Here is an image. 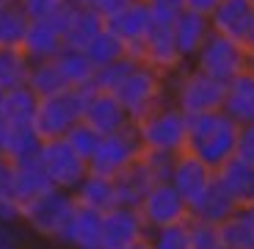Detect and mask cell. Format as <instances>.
<instances>
[{
	"label": "cell",
	"mask_w": 254,
	"mask_h": 249,
	"mask_svg": "<svg viewBox=\"0 0 254 249\" xmlns=\"http://www.w3.org/2000/svg\"><path fill=\"white\" fill-rule=\"evenodd\" d=\"M11 227L14 224H0V249H19V238Z\"/></svg>",
	"instance_id": "cell-44"
},
{
	"label": "cell",
	"mask_w": 254,
	"mask_h": 249,
	"mask_svg": "<svg viewBox=\"0 0 254 249\" xmlns=\"http://www.w3.org/2000/svg\"><path fill=\"white\" fill-rule=\"evenodd\" d=\"M11 161L0 155V197H11Z\"/></svg>",
	"instance_id": "cell-43"
},
{
	"label": "cell",
	"mask_w": 254,
	"mask_h": 249,
	"mask_svg": "<svg viewBox=\"0 0 254 249\" xmlns=\"http://www.w3.org/2000/svg\"><path fill=\"white\" fill-rule=\"evenodd\" d=\"M138 61L155 67V70L163 72V75H174V72L185 64L183 56L177 53L174 25H166V22H152V25H149V31H146V36H144V42H141Z\"/></svg>",
	"instance_id": "cell-13"
},
{
	"label": "cell",
	"mask_w": 254,
	"mask_h": 249,
	"mask_svg": "<svg viewBox=\"0 0 254 249\" xmlns=\"http://www.w3.org/2000/svg\"><path fill=\"white\" fill-rule=\"evenodd\" d=\"M224 94H227V86L204 75L193 64H183L174 75H169V100L188 116L221 111Z\"/></svg>",
	"instance_id": "cell-2"
},
{
	"label": "cell",
	"mask_w": 254,
	"mask_h": 249,
	"mask_svg": "<svg viewBox=\"0 0 254 249\" xmlns=\"http://www.w3.org/2000/svg\"><path fill=\"white\" fill-rule=\"evenodd\" d=\"M149 14H152V22H166V25H174V19L185 11L183 0H146Z\"/></svg>",
	"instance_id": "cell-39"
},
{
	"label": "cell",
	"mask_w": 254,
	"mask_h": 249,
	"mask_svg": "<svg viewBox=\"0 0 254 249\" xmlns=\"http://www.w3.org/2000/svg\"><path fill=\"white\" fill-rule=\"evenodd\" d=\"M39 97L28 86L0 91V119L6 125H33Z\"/></svg>",
	"instance_id": "cell-28"
},
{
	"label": "cell",
	"mask_w": 254,
	"mask_h": 249,
	"mask_svg": "<svg viewBox=\"0 0 254 249\" xmlns=\"http://www.w3.org/2000/svg\"><path fill=\"white\" fill-rule=\"evenodd\" d=\"M133 64H135V58L125 56V58H119V61H114V64H108V67H100V70H97V75H94L91 89L111 91V94H114L116 86H119V83L127 78V72L133 70Z\"/></svg>",
	"instance_id": "cell-36"
},
{
	"label": "cell",
	"mask_w": 254,
	"mask_h": 249,
	"mask_svg": "<svg viewBox=\"0 0 254 249\" xmlns=\"http://www.w3.org/2000/svg\"><path fill=\"white\" fill-rule=\"evenodd\" d=\"M252 17H254V0H221L210 14V25H213V33L243 42Z\"/></svg>",
	"instance_id": "cell-21"
},
{
	"label": "cell",
	"mask_w": 254,
	"mask_h": 249,
	"mask_svg": "<svg viewBox=\"0 0 254 249\" xmlns=\"http://www.w3.org/2000/svg\"><path fill=\"white\" fill-rule=\"evenodd\" d=\"M61 70L64 81L69 89H91L94 83V75H97V67L89 61V56L83 50H75V47H64L56 58H53Z\"/></svg>",
	"instance_id": "cell-26"
},
{
	"label": "cell",
	"mask_w": 254,
	"mask_h": 249,
	"mask_svg": "<svg viewBox=\"0 0 254 249\" xmlns=\"http://www.w3.org/2000/svg\"><path fill=\"white\" fill-rule=\"evenodd\" d=\"M238 155L254 164V122H246L238 128Z\"/></svg>",
	"instance_id": "cell-40"
},
{
	"label": "cell",
	"mask_w": 254,
	"mask_h": 249,
	"mask_svg": "<svg viewBox=\"0 0 254 249\" xmlns=\"http://www.w3.org/2000/svg\"><path fill=\"white\" fill-rule=\"evenodd\" d=\"M213 36V25L210 17L196 11H183L174 19V42H177V53L183 56L185 64H190L196 53L204 47V42Z\"/></svg>",
	"instance_id": "cell-20"
},
{
	"label": "cell",
	"mask_w": 254,
	"mask_h": 249,
	"mask_svg": "<svg viewBox=\"0 0 254 249\" xmlns=\"http://www.w3.org/2000/svg\"><path fill=\"white\" fill-rule=\"evenodd\" d=\"M141 136L144 150H158V153L180 155L185 153V139H188V114L174 105L172 100L158 105L144 119L133 122Z\"/></svg>",
	"instance_id": "cell-4"
},
{
	"label": "cell",
	"mask_w": 254,
	"mask_h": 249,
	"mask_svg": "<svg viewBox=\"0 0 254 249\" xmlns=\"http://www.w3.org/2000/svg\"><path fill=\"white\" fill-rule=\"evenodd\" d=\"M149 25H152V14H149L146 0H130L119 11L105 17V31L114 33L122 45L127 47V56L135 58V61H138L141 42H144Z\"/></svg>",
	"instance_id": "cell-11"
},
{
	"label": "cell",
	"mask_w": 254,
	"mask_h": 249,
	"mask_svg": "<svg viewBox=\"0 0 254 249\" xmlns=\"http://www.w3.org/2000/svg\"><path fill=\"white\" fill-rule=\"evenodd\" d=\"M224 114H229L238 125L254 122V64L243 75L227 83V94H224Z\"/></svg>",
	"instance_id": "cell-24"
},
{
	"label": "cell",
	"mask_w": 254,
	"mask_h": 249,
	"mask_svg": "<svg viewBox=\"0 0 254 249\" xmlns=\"http://www.w3.org/2000/svg\"><path fill=\"white\" fill-rule=\"evenodd\" d=\"M114 183H116V194H119V205H127V208H138L144 194L152 185H158L152 180V174L146 172V166L141 164V155L133 166H127L122 174H116Z\"/></svg>",
	"instance_id": "cell-27"
},
{
	"label": "cell",
	"mask_w": 254,
	"mask_h": 249,
	"mask_svg": "<svg viewBox=\"0 0 254 249\" xmlns=\"http://www.w3.org/2000/svg\"><path fill=\"white\" fill-rule=\"evenodd\" d=\"M19 222V205L11 197H0V224H17Z\"/></svg>",
	"instance_id": "cell-41"
},
{
	"label": "cell",
	"mask_w": 254,
	"mask_h": 249,
	"mask_svg": "<svg viewBox=\"0 0 254 249\" xmlns=\"http://www.w3.org/2000/svg\"><path fill=\"white\" fill-rule=\"evenodd\" d=\"M39 164L50 177V183L64 191H75L80 180L89 174V161H83L75 150L66 144V139H47L39 147Z\"/></svg>",
	"instance_id": "cell-9"
},
{
	"label": "cell",
	"mask_w": 254,
	"mask_h": 249,
	"mask_svg": "<svg viewBox=\"0 0 254 249\" xmlns=\"http://www.w3.org/2000/svg\"><path fill=\"white\" fill-rule=\"evenodd\" d=\"M22 53L31 61H50L64 50V31L58 17H47V19H31L28 31L22 36Z\"/></svg>",
	"instance_id": "cell-17"
},
{
	"label": "cell",
	"mask_w": 254,
	"mask_h": 249,
	"mask_svg": "<svg viewBox=\"0 0 254 249\" xmlns=\"http://www.w3.org/2000/svg\"><path fill=\"white\" fill-rule=\"evenodd\" d=\"M25 86L39 97V100H42V97H53V94H58V91H64V89H69L53 58L50 61H33Z\"/></svg>",
	"instance_id": "cell-30"
},
{
	"label": "cell",
	"mask_w": 254,
	"mask_h": 249,
	"mask_svg": "<svg viewBox=\"0 0 254 249\" xmlns=\"http://www.w3.org/2000/svg\"><path fill=\"white\" fill-rule=\"evenodd\" d=\"M31 64L33 61L22 53V47H0V91L25 86Z\"/></svg>",
	"instance_id": "cell-31"
},
{
	"label": "cell",
	"mask_w": 254,
	"mask_h": 249,
	"mask_svg": "<svg viewBox=\"0 0 254 249\" xmlns=\"http://www.w3.org/2000/svg\"><path fill=\"white\" fill-rule=\"evenodd\" d=\"M69 3H75V6H89V8L100 6V0H69Z\"/></svg>",
	"instance_id": "cell-47"
},
{
	"label": "cell",
	"mask_w": 254,
	"mask_h": 249,
	"mask_svg": "<svg viewBox=\"0 0 254 249\" xmlns=\"http://www.w3.org/2000/svg\"><path fill=\"white\" fill-rule=\"evenodd\" d=\"M235 208L238 205L232 202V199H229L216 183H213V188H210V191L204 194L193 208H190V222H202V224H213V227H218L224 219H229L232 213H235Z\"/></svg>",
	"instance_id": "cell-29"
},
{
	"label": "cell",
	"mask_w": 254,
	"mask_h": 249,
	"mask_svg": "<svg viewBox=\"0 0 254 249\" xmlns=\"http://www.w3.org/2000/svg\"><path fill=\"white\" fill-rule=\"evenodd\" d=\"M243 50H246V56L252 58V64H254V17H252V22H249V31H246V36H243Z\"/></svg>",
	"instance_id": "cell-45"
},
{
	"label": "cell",
	"mask_w": 254,
	"mask_h": 249,
	"mask_svg": "<svg viewBox=\"0 0 254 249\" xmlns=\"http://www.w3.org/2000/svg\"><path fill=\"white\" fill-rule=\"evenodd\" d=\"M64 139H66V144H69L83 161H91V155L97 153V147H100V141H102V133H97L91 125H86V122L80 119Z\"/></svg>",
	"instance_id": "cell-34"
},
{
	"label": "cell",
	"mask_w": 254,
	"mask_h": 249,
	"mask_svg": "<svg viewBox=\"0 0 254 249\" xmlns=\"http://www.w3.org/2000/svg\"><path fill=\"white\" fill-rule=\"evenodd\" d=\"M77 205L83 208H91V211H111L119 205V194H116V183L114 177H105V174H97V172H89L86 177L80 180L75 191H72Z\"/></svg>",
	"instance_id": "cell-23"
},
{
	"label": "cell",
	"mask_w": 254,
	"mask_h": 249,
	"mask_svg": "<svg viewBox=\"0 0 254 249\" xmlns=\"http://www.w3.org/2000/svg\"><path fill=\"white\" fill-rule=\"evenodd\" d=\"M17 6L28 14V19H47L58 17L69 6V0H17Z\"/></svg>",
	"instance_id": "cell-37"
},
{
	"label": "cell",
	"mask_w": 254,
	"mask_h": 249,
	"mask_svg": "<svg viewBox=\"0 0 254 249\" xmlns=\"http://www.w3.org/2000/svg\"><path fill=\"white\" fill-rule=\"evenodd\" d=\"M169 183L183 194L188 208H193V205L213 188V183H216V169H210V166L204 164V161H199L196 155L180 153V155H174V166H172V174H169Z\"/></svg>",
	"instance_id": "cell-12"
},
{
	"label": "cell",
	"mask_w": 254,
	"mask_h": 249,
	"mask_svg": "<svg viewBox=\"0 0 254 249\" xmlns=\"http://www.w3.org/2000/svg\"><path fill=\"white\" fill-rule=\"evenodd\" d=\"M28 14L19 6L0 8V47H19L28 31Z\"/></svg>",
	"instance_id": "cell-33"
},
{
	"label": "cell",
	"mask_w": 254,
	"mask_h": 249,
	"mask_svg": "<svg viewBox=\"0 0 254 249\" xmlns=\"http://www.w3.org/2000/svg\"><path fill=\"white\" fill-rule=\"evenodd\" d=\"M89 89H64L53 97H42L36 102V114H33V128L47 139H64L83 119V102H86Z\"/></svg>",
	"instance_id": "cell-6"
},
{
	"label": "cell",
	"mask_w": 254,
	"mask_h": 249,
	"mask_svg": "<svg viewBox=\"0 0 254 249\" xmlns=\"http://www.w3.org/2000/svg\"><path fill=\"white\" fill-rule=\"evenodd\" d=\"M3 133H6V122L0 119V147H3Z\"/></svg>",
	"instance_id": "cell-49"
},
{
	"label": "cell",
	"mask_w": 254,
	"mask_h": 249,
	"mask_svg": "<svg viewBox=\"0 0 254 249\" xmlns=\"http://www.w3.org/2000/svg\"><path fill=\"white\" fill-rule=\"evenodd\" d=\"M114 97L122 102L130 122H138L158 105L169 102V75L158 72L144 61H135L127 78L116 86Z\"/></svg>",
	"instance_id": "cell-3"
},
{
	"label": "cell",
	"mask_w": 254,
	"mask_h": 249,
	"mask_svg": "<svg viewBox=\"0 0 254 249\" xmlns=\"http://www.w3.org/2000/svg\"><path fill=\"white\" fill-rule=\"evenodd\" d=\"M8 6H17V0H0V8H8Z\"/></svg>",
	"instance_id": "cell-48"
},
{
	"label": "cell",
	"mask_w": 254,
	"mask_h": 249,
	"mask_svg": "<svg viewBox=\"0 0 254 249\" xmlns=\"http://www.w3.org/2000/svg\"><path fill=\"white\" fill-rule=\"evenodd\" d=\"M149 247L152 249H190V222L172 224L163 230L149 233Z\"/></svg>",
	"instance_id": "cell-35"
},
{
	"label": "cell",
	"mask_w": 254,
	"mask_h": 249,
	"mask_svg": "<svg viewBox=\"0 0 254 249\" xmlns=\"http://www.w3.org/2000/svg\"><path fill=\"white\" fill-rule=\"evenodd\" d=\"M190 64L196 67V70H202L204 75L216 78L218 83L227 86L229 81H235L238 75H243V72L252 67V58L246 56L241 42L227 39V36H221V33H213Z\"/></svg>",
	"instance_id": "cell-7"
},
{
	"label": "cell",
	"mask_w": 254,
	"mask_h": 249,
	"mask_svg": "<svg viewBox=\"0 0 254 249\" xmlns=\"http://www.w3.org/2000/svg\"><path fill=\"white\" fill-rule=\"evenodd\" d=\"M72 211H75V197H72V191H64V188L53 185L45 194L33 197L31 202H25L19 208V222L25 224V227H31L36 236L61 241L64 227L69 222Z\"/></svg>",
	"instance_id": "cell-5"
},
{
	"label": "cell",
	"mask_w": 254,
	"mask_h": 249,
	"mask_svg": "<svg viewBox=\"0 0 254 249\" xmlns=\"http://www.w3.org/2000/svg\"><path fill=\"white\" fill-rule=\"evenodd\" d=\"M149 236L138 208L116 205L102 213V249H119Z\"/></svg>",
	"instance_id": "cell-14"
},
{
	"label": "cell",
	"mask_w": 254,
	"mask_h": 249,
	"mask_svg": "<svg viewBox=\"0 0 254 249\" xmlns=\"http://www.w3.org/2000/svg\"><path fill=\"white\" fill-rule=\"evenodd\" d=\"M58 22H61V31H64V45L75 47V50H86L91 39L100 31H105V17L97 8L75 6V3H69L58 14Z\"/></svg>",
	"instance_id": "cell-16"
},
{
	"label": "cell",
	"mask_w": 254,
	"mask_h": 249,
	"mask_svg": "<svg viewBox=\"0 0 254 249\" xmlns=\"http://www.w3.org/2000/svg\"><path fill=\"white\" fill-rule=\"evenodd\" d=\"M119 249H152V247H149V236H146L141 241H133V244H127V247H119Z\"/></svg>",
	"instance_id": "cell-46"
},
{
	"label": "cell",
	"mask_w": 254,
	"mask_h": 249,
	"mask_svg": "<svg viewBox=\"0 0 254 249\" xmlns=\"http://www.w3.org/2000/svg\"><path fill=\"white\" fill-rule=\"evenodd\" d=\"M216 185L238 208L254 205V164L243 161L241 155L229 158L227 164L216 169Z\"/></svg>",
	"instance_id": "cell-18"
},
{
	"label": "cell",
	"mask_w": 254,
	"mask_h": 249,
	"mask_svg": "<svg viewBox=\"0 0 254 249\" xmlns=\"http://www.w3.org/2000/svg\"><path fill=\"white\" fill-rule=\"evenodd\" d=\"M190 249H227V247L218 236V227L190 222Z\"/></svg>",
	"instance_id": "cell-38"
},
{
	"label": "cell",
	"mask_w": 254,
	"mask_h": 249,
	"mask_svg": "<svg viewBox=\"0 0 254 249\" xmlns=\"http://www.w3.org/2000/svg\"><path fill=\"white\" fill-rule=\"evenodd\" d=\"M83 122L91 125L97 133L108 136L116 130L133 125L127 111L122 108V102L116 100L111 91H100V89H89L86 91V102H83Z\"/></svg>",
	"instance_id": "cell-15"
},
{
	"label": "cell",
	"mask_w": 254,
	"mask_h": 249,
	"mask_svg": "<svg viewBox=\"0 0 254 249\" xmlns=\"http://www.w3.org/2000/svg\"><path fill=\"white\" fill-rule=\"evenodd\" d=\"M39 147H42V136L36 133L33 125H6L3 147H0V155L6 161L17 164V161L36 158Z\"/></svg>",
	"instance_id": "cell-25"
},
{
	"label": "cell",
	"mask_w": 254,
	"mask_h": 249,
	"mask_svg": "<svg viewBox=\"0 0 254 249\" xmlns=\"http://www.w3.org/2000/svg\"><path fill=\"white\" fill-rule=\"evenodd\" d=\"M83 53H86L89 61L100 70V67H108V64H114V61H119V58H125L127 56V47L122 45L111 31H100L89 42V47H86Z\"/></svg>",
	"instance_id": "cell-32"
},
{
	"label": "cell",
	"mask_w": 254,
	"mask_h": 249,
	"mask_svg": "<svg viewBox=\"0 0 254 249\" xmlns=\"http://www.w3.org/2000/svg\"><path fill=\"white\" fill-rule=\"evenodd\" d=\"M183 3H185V11H196V14L210 17V14H213V8H216L221 0H183Z\"/></svg>",
	"instance_id": "cell-42"
},
{
	"label": "cell",
	"mask_w": 254,
	"mask_h": 249,
	"mask_svg": "<svg viewBox=\"0 0 254 249\" xmlns=\"http://www.w3.org/2000/svg\"><path fill=\"white\" fill-rule=\"evenodd\" d=\"M61 244H66L69 249H102V213L75 202Z\"/></svg>",
	"instance_id": "cell-19"
},
{
	"label": "cell",
	"mask_w": 254,
	"mask_h": 249,
	"mask_svg": "<svg viewBox=\"0 0 254 249\" xmlns=\"http://www.w3.org/2000/svg\"><path fill=\"white\" fill-rule=\"evenodd\" d=\"M138 213H141V219H144V224H146L149 233L163 230V227H172V224L190 222L188 202H185L183 194H180L169 180L152 185V188L144 194V199L138 202Z\"/></svg>",
	"instance_id": "cell-10"
},
{
	"label": "cell",
	"mask_w": 254,
	"mask_h": 249,
	"mask_svg": "<svg viewBox=\"0 0 254 249\" xmlns=\"http://www.w3.org/2000/svg\"><path fill=\"white\" fill-rule=\"evenodd\" d=\"M238 128L241 125L224 111L188 116L185 153L196 155L210 169H218L221 164L238 155Z\"/></svg>",
	"instance_id": "cell-1"
},
{
	"label": "cell",
	"mask_w": 254,
	"mask_h": 249,
	"mask_svg": "<svg viewBox=\"0 0 254 249\" xmlns=\"http://www.w3.org/2000/svg\"><path fill=\"white\" fill-rule=\"evenodd\" d=\"M144 153V144H141V136L135 130V125H127V128L116 130V133L102 136L97 153L89 161V172L105 174V177H116L138 161V155Z\"/></svg>",
	"instance_id": "cell-8"
},
{
	"label": "cell",
	"mask_w": 254,
	"mask_h": 249,
	"mask_svg": "<svg viewBox=\"0 0 254 249\" xmlns=\"http://www.w3.org/2000/svg\"><path fill=\"white\" fill-rule=\"evenodd\" d=\"M47 188H53L50 177L45 174L39 158H28V161H17L11 164V199L22 208L25 202H31L33 197L45 194Z\"/></svg>",
	"instance_id": "cell-22"
}]
</instances>
